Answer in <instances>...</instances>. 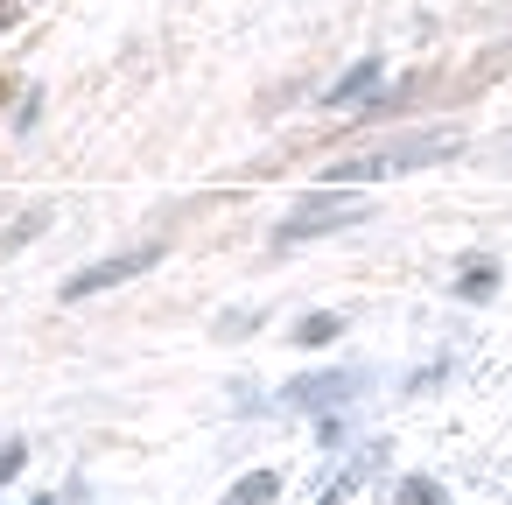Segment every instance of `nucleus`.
<instances>
[{
  "label": "nucleus",
  "instance_id": "nucleus-5",
  "mask_svg": "<svg viewBox=\"0 0 512 505\" xmlns=\"http://www.w3.org/2000/svg\"><path fill=\"white\" fill-rule=\"evenodd\" d=\"M379 78H386V64L379 57H365V64H351L337 85H330V106H351V99H365V92H379Z\"/></svg>",
  "mask_w": 512,
  "mask_h": 505
},
{
  "label": "nucleus",
  "instance_id": "nucleus-9",
  "mask_svg": "<svg viewBox=\"0 0 512 505\" xmlns=\"http://www.w3.org/2000/svg\"><path fill=\"white\" fill-rule=\"evenodd\" d=\"M22 463H29V449H22V442H0V484L22 477Z\"/></svg>",
  "mask_w": 512,
  "mask_h": 505
},
{
  "label": "nucleus",
  "instance_id": "nucleus-10",
  "mask_svg": "<svg viewBox=\"0 0 512 505\" xmlns=\"http://www.w3.org/2000/svg\"><path fill=\"white\" fill-rule=\"evenodd\" d=\"M36 505H50V498H36Z\"/></svg>",
  "mask_w": 512,
  "mask_h": 505
},
{
  "label": "nucleus",
  "instance_id": "nucleus-3",
  "mask_svg": "<svg viewBox=\"0 0 512 505\" xmlns=\"http://www.w3.org/2000/svg\"><path fill=\"white\" fill-rule=\"evenodd\" d=\"M162 260V239H141V246H127V253H106V260H92L85 274H71L64 281V302H85V295H106V288H120V281H134V274H148Z\"/></svg>",
  "mask_w": 512,
  "mask_h": 505
},
{
  "label": "nucleus",
  "instance_id": "nucleus-2",
  "mask_svg": "<svg viewBox=\"0 0 512 505\" xmlns=\"http://www.w3.org/2000/svg\"><path fill=\"white\" fill-rule=\"evenodd\" d=\"M365 211H372V204H365L358 190H337V183H330V190H316V197H302V204H295V211L281 218V232H274V239H281V246H302V239H316V232H337V225H358Z\"/></svg>",
  "mask_w": 512,
  "mask_h": 505
},
{
  "label": "nucleus",
  "instance_id": "nucleus-6",
  "mask_svg": "<svg viewBox=\"0 0 512 505\" xmlns=\"http://www.w3.org/2000/svg\"><path fill=\"white\" fill-rule=\"evenodd\" d=\"M274 491H281V477H274V470H253V477L232 484V505H267Z\"/></svg>",
  "mask_w": 512,
  "mask_h": 505
},
{
  "label": "nucleus",
  "instance_id": "nucleus-1",
  "mask_svg": "<svg viewBox=\"0 0 512 505\" xmlns=\"http://www.w3.org/2000/svg\"><path fill=\"white\" fill-rule=\"evenodd\" d=\"M456 155V134H407L379 155H358V162H337L323 169V183H386V176H414V169H435Z\"/></svg>",
  "mask_w": 512,
  "mask_h": 505
},
{
  "label": "nucleus",
  "instance_id": "nucleus-8",
  "mask_svg": "<svg viewBox=\"0 0 512 505\" xmlns=\"http://www.w3.org/2000/svg\"><path fill=\"white\" fill-rule=\"evenodd\" d=\"M400 505H442V491L421 484V477H407V484H400Z\"/></svg>",
  "mask_w": 512,
  "mask_h": 505
},
{
  "label": "nucleus",
  "instance_id": "nucleus-7",
  "mask_svg": "<svg viewBox=\"0 0 512 505\" xmlns=\"http://www.w3.org/2000/svg\"><path fill=\"white\" fill-rule=\"evenodd\" d=\"M337 330H344V316H309V323H302L295 337H302V344H330Z\"/></svg>",
  "mask_w": 512,
  "mask_h": 505
},
{
  "label": "nucleus",
  "instance_id": "nucleus-4",
  "mask_svg": "<svg viewBox=\"0 0 512 505\" xmlns=\"http://www.w3.org/2000/svg\"><path fill=\"white\" fill-rule=\"evenodd\" d=\"M358 393V372H309V379H288L281 400L288 407H316V400H351Z\"/></svg>",
  "mask_w": 512,
  "mask_h": 505
}]
</instances>
